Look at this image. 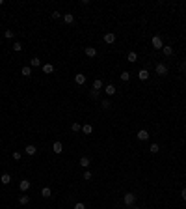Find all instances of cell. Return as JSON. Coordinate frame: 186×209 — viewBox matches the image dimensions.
<instances>
[{"label": "cell", "mask_w": 186, "mask_h": 209, "mask_svg": "<svg viewBox=\"0 0 186 209\" xmlns=\"http://www.w3.org/2000/svg\"><path fill=\"white\" fill-rule=\"evenodd\" d=\"M134 202H136V194H132V192H126L123 196V204L125 206H134Z\"/></svg>", "instance_id": "6da1fadb"}, {"label": "cell", "mask_w": 186, "mask_h": 209, "mask_svg": "<svg viewBox=\"0 0 186 209\" xmlns=\"http://www.w3.org/2000/svg\"><path fill=\"white\" fill-rule=\"evenodd\" d=\"M153 49H164V41L160 35H153Z\"/></svg>", "instance_id": "7a4b0ae2"}, {"label": "cell", "mask_w": 186, "mask_h": 209, "mask_svg": "<svg viewBox=\"0 0 186 209\" xmlns=\"http://www.w3.org/2000/svg\"><path fill=\"white\" fill-rule=\"evenodd\" d=\"M156 75H162V77H164V75H168V65L166 64H156Z\"/></svg>", "instance_id": "3957f363"}, {"label": "cell", "mask_w": 186, "mask_h": 209, "mask_svg": "<svg viewBox=\"0 0 186 209\" xmlns=\"http://www.w3.org/2000/svg\"><path fill=\"white\" fill-rule=\"evenodd\" d=\"M24 153H26V155H35V153H37V148H35L34 144H28L24 148Z\"/></svg>", "instance_id": "277c9868"}, {"label": "cell", "mask_w": 186, "mask_h": 209, "mask_svg": "<svg viewBox=\"0 0 186 209\" xmlns=\"http://www.w3.org/2000/svg\"><path fill=\"white\" fill-rule=\"evenodd\" d=\"M86 56H89V58H95L97 56V49H95V47H86Z\"/></svg>", "instance_id": "5b68a950"}, {"label": "cell", "mask_w": 186, "mask_h": 209, "mask_svg": "<svg viewBox=\"0 0 186 209\" xmlns=\"http://www.w3.org/2000/svg\"><path fill=\"white\" fill-rule=\"evenodd\" d=\"M74 82H76L78 86H82V84H86V75H82V73H78V75H74Z\"/></svg>", "instance_id": "8992f818"}, {"label": "cell", "mask_w": 186, "mask_h": 209, "mask_svg": "<svg viewBox=\"0 0 186 209\" xmlns=\"http://www.w3.org/2000/svg\"><path fill=\"white\" fill-rule=\"evenodd\" d=\"M52 151L60 155V153L63 151V144H62V142H54V144H52Z\"/></svg>", "instance_id": "52a82bcc"}, {"label": "cell", "mask_w": 186, "mask_h": 209, "mask_svg": "<svg viewBox=\"0 0 186 209\" xmlns=\"http://www.w3.org/2000/svg\"><path fill=\"white\" fill-rule=\"evenodd\" d=\"M41 69H43V73H47V75L54 73V65H52V64H43V65H41Z\"/></svg>", "instance_id": "ba28073f"}, {"label": "cell", "mask_w": 186, "mask_h": 209, "mask_svg": "<svg viewBox=\"0 0 186 209\" xmlns=\"http://www.w3.org/2000/svg\"><path fill=\"white\" fill-rule=\"evenodd\" d=\"M63 22H65V25H73L74 22V15L73 13H65L63 15Z\"/></svg>", "instance_id": "9c48e42d"}, {"label": "cell", "mask_w": 186, "mask_h": 209, "mask_svg": "<svg viewBox=\"0 0 186 209\" xmlns=\"http://www.w3.org/2000/svg\"><path fill=\"white\" fill-rule=\"evenodd\" d=\"M19 189H21L22 192H26V191L30 189V181H28V179H22L21 183H19Z\"/></svg>", "instance_id": "30bf717a"}, {"label": "cell", "mask_w": 186, "mask_h": 209, "mask_svg": "<svg viewBox=\"0 0 186 209\" xmlns=\"http://www.w3.org/2000/svg\"><path fill=\"white\" fill-rule=\"evenodd\" d=\"M104 41L108 43V45H112L114 41H116V34H112V32H108V34H104Z\"/></svg>", "instance_id": "8fae6325"}, {"label": "cell", "mask_w": 186, "mask_h": 209, "mask_svg": "<svg viewBox=\"0 0 186 209\" xmlns=\"http://www.w3.org/2000/svg\"><path fill=\"white\" fill-rule=\"evenodd\" d=\"M147 138H149V133L145 129H140L138 131V140H147Z\"/></svg>", "instance_id": "7c38bea8"}, {"label": "cell", "mask_w": 186, "mask_h": 209, "mask_svg": "<svg viewBox=\"0 0 186 209\" xmlns=\"http://www.w3.org/2000/svg\"><path fill=\"white\" fill-rule=\"evenodd\" d=\"M138 78H140V80H147V78H149V71H147V69H140Z\"/></svg>", "instance_id": "4fadbf2b"}, {"label": "cell", "mask_w": 186, "mask_h": 209, "mask_svg": "<svg viewBox=\"0 0 186 209\" xmlns=\"http://www.w3.org/2000/svg\"><path fill=\"white\" fill-rule=\"evenodd\" d=\"M126 60H129V62H130V64H134V62H136V60H138V54H136V52H134V50H130V52H129V54H126Z\"/></svg>", "instance_id": "5bb4252c"}, {"label": "cell", "mask_w": 186, "mask_h": 209, "mask_svg": "<svg viewBox=\"0 0 186 209\" xmlns=\"http://www.w3.org/2000/svg\"><path fill=\"white\" fill-rule=\"evenodd\" d=\"M0 181H2V185H9V183H11V176H9V174H2Z\"/></svg>", "instance_id": "9a60e30c"}, {"label": "cell", "mask_w": 186, "mask_h": 209, "mask_svg": "<svg viewBox=\"0 0 186 209\" xmlns=\"http://www.w3.org/2000/svg\"><path fill=\"white\" fill-rule=\"evenodd\" d=\"M104 92H106V95H114V93H116V86H114V84H108L104 88Z\"/></svg>", "instance_id": "2e32d148"}, {"label": "cell", "mask_w": 186, "mask_h": 209, "mask_svg": "<svg viewBox=\"0 0 186 209\" xmlns=\"http://www.w3.org/2000/svg\"><path fill=\"white\" fill-rule=\"evenodd\" d=\"M21 75H22V77H30V75H32V67H30V65L22 67V69H21Z\"/></svg>", "instance_id": "e0dca14e"}, {"label": "cell", "mask_w": 186, "mask_h": 209, "mask_svg": "<svg viewBox=\"0 0 186 209\" xmlns=\"http://www.w3.org/2000/svg\"><path fill=\"white\" fill-rule=\"evenodd\" d=\"M41 196H43V198H50V196H52V191H50L49 187H45V189L41 191Z\"/></svg>", "instance_id": "ac0fdd59"}, {"label": "cell", "mask_w": 186, "mask_h": 209, "mask_svg": "<svg viewBox=\"0 0 186 209\" xmlns=\"http://www.w3.org/2000/svg\"><path fill=\"white\" fill-rule=\"evenodd\" d=\"M162 52H164L166 56H171V54H173V47H169V45H164V49H162Z\"/></svg>", "instance_id": "d6986e66"}, {"label": "cell", "mask_w": 186, "mask_h": 209, "mask_svg": "<svg viewBox=\"0 0 186 209\" xmlns=\"http://www.w3.org/2000/svg\"><path fill=\"white\" fill-rule=\"evenodd\" d=\"M101 88H102V80H101V78H95V80H93V90H97V92H99Z\"/></svg>", "instance_id": "ffe728a7"}, {"label": "cell", "mask_w": 186, "mask_h": 209, "mask_svg": "<svg viewBox=\"0 0 186 209\" xmlns=\"http://www.w3.org/2000/svg\"><path fill=\"white\" fill-rule=\"evenodd\" d=\"M82 131H84V133H86V135H91V133H93V125H89V123H86V125H84V127H82Z\"/></svg>", "instance_id": "44dd1931"}, {"label": "cell", "mask_w": 186, "mask_h": 209, "mask_svg": "<svg viewBox=\"0 0 186 209\" xmlns=\"http://www.w3.org/2000/svg\"><path fill=\"white\" fill-rule=\"evenodd\" d=\"M78 164H80L82 168H88V166H89V159H88V157H82V159H80V163H78Z\"/></svg>", "instance_id": "7402d4cb"}, {"label": "cell", "mask_w": 186, "mask_h": 209, "mask_svg": "<svg viewBox=\"0 0 186 209\" xmlns=\"http://www.w3.org/2000/svg\"><path fill=\"white\" fill-rule=\"evenodd\" d=\"M30 65H32V67H39V65H41V60H39V58H32Z\"/></svg>", "instance_id": "603a6c76"}, {"label": "cell", "mask_w": 186, "mask_h": 209, "mask_svg": "<svg viewBox=\"0 0 186 209\" xmlns=\"http://www.w3.org/2000/svg\"><path fill=\"white\" fill-rule=\"evenodd\" d=\"M28 202H30V198H28V196H26V194H22L21 198H19V204H21V206H26V204H28Z\"/></svg>", "instance_id": "cb8c5ba5"}, {"label": "cell", "mask_w": 186, "mask_h": 209, "mask_svg": "<svg viewBox=\"0 0 186 209\" xmlns=\"http://www.w3.org/2000/svg\"><path fill=\"white\" fill-rule=\"evenodd\" d=\"M149 149H151V153H158V151H160V146H158V144H151V148H149Z\"/></svg>", "instance_id": "d4e9b609"}, {"label": "cell", "mask_w": 186, "mask_h": 209, "mask_svg": "<svg viewBox=\"0 0 186 209\" xmlns=\"http://www.w3.org/2000/svg\"><path fill=\"white\" fill-rule=\"evenodd\" d=\"M129 78H130V73H129V71H123V73H121V80H129Z\"/></svg>", "instance_id": "484cf974"}, {"label": "cell", "mask_w": 186, "mask_h": 209, "mask_svg": "<svg viewBox=\"0 0 186 209\" xmlns=\"http://www.w3.org/2000/svg\"><path fill=\"white\" fill-rule=\"evenodd\" d=\"M13 50H17V52H21V50H22V45H21V43H13Z\"/></svg>", "instance_id": "4316f807"}, {"label": "cell", "mask_w": 186, "mask_h": 209, "mask_svg": "<svg viewBox=\"0 0 186 209\" xmlns=\"http://www.w3.org/2000/svg\"><path fill=\"white\" fill-rule=\"evenodd\" d=\"M4 35H6L7 39H11V37H13L15 34H13V30H6V32H4Z\"/></svg>", "instance_id": "83f0119b"}, {"label": "cell", "mask_w": 186, "mask_h": 209, "mask_svg": "<svg viewBox=\"0 0 186 209\" xmlns=\"http://www.w3.org/2000/svg\"><path fill=\"white\" fill-rule=\"evenodd\" d=\"M71 129H73V131H80L82 125H80V123H73V125H71Z\"/></svg>", "instance_id": "f1b7e54d"}, {"label": "cell", "mask_w": 186, "mask_h": 209, "mask_svg": "<svg viewBox=\"0 0 186 209\" xmlns=\"http://www.w3.org/2000/svg\"><path fill=\"white\" fill-rule=\"evenodd\" d=\"M101 105H102V108H110V106H112V103H110L108 99H106V101H102Z\"/></svg>", "instance_id": "f546056e"}, {"label": "cell", "mask_w": 186, "mask_h": 209, "mask_svg": "<svg viewBox=\"0 0 186 209\" xmlns=\"http://www.w3.org/2000/svg\"><path fill=\"white\" fill-rule=\"evenodd\" d=\"M21 157H22L21 151H15V153H13V159H15V161H21Z\"/></svg>", "instance_id": "4dcf8cb0"}, {"label": "cell", "mask_w": 186, "mask_h": 209, "mask_svg": "<svg viewBox=\"0 0 186 209\" xmlns=\"http://www.w3.org/2000/svg\"><path fill=\"white\" fill-rule=\"evenodd\" d=\"M89 95H91L93 99H97V97H99V92H97V90H91V92H89Z\"/></svg>", "instance_id": "1f68e13d"}, {"label": "cell", "mask_w": 186, "mask_h": 209, "mask_svg": "<svg viewBox=\"0 0 186 209\" xmlns=\"http://www.w3.org/2000/svg\"><path fill=\"white\" fill-rule=\"evenodd\" d=\"M84 179H86V181L91 179V172H84Z\"/></svg>", "instance_id": "d6a6232c"}, {"label": "cell", "mask_w": 186, "mask_h": 209, "mask_svg": "<svg viewBox=\"0 0 186 209\" xmlns=\"http://www.w3.org/2000/svg\"><path fill=\"white\" fill-rule=\"evenodd\" d=\"M74 209H86V206H84V204H82V202H78L76 206H74Z\"/></svg>", "instance_id": "836d02e7"}, {"label": "cell", "mask_w": 186, "mask_h": 209, "mask_svg": "<svg viewBox=\"0 0 186 209\" xmlns=\"http://www.w3.org/2000/svg\"><path fill=\"white\" fill-rule=\"evenodd\" d=\"M52 17H54V19H60V17H62V13H60V11H54Z\"/></svg>", "instance_id": "e575fe53"}, {"label": "cell", "mask_w": 186, "mask_h": 209, "mask_svg": "<svg viewBox=\"0 0 186 209\" xmlns=\"http://www.w3.org/2000/svg\"><path fill=\"white\" fill-rule=\"evenodd\" d=\"M181 194H183V200L186 202V189H183V192H181Z\"/></svg>", "instance_id": "d590c367"}, {"label": "cell", "mask_w": 186, "mask_h": 209, "mask_svg": "<svg viewBox=\"0 0 186 209\" xmlns=\"http://www.w3.org/2000/svg\"><path fill=\"white\" fill-rule=\"evenodd\" d=\"M181 69H183V71H186V62H184L183 65H181Z\"/></svg>", "instance_id": "8d00e7d4"}, {"label": "cell", "mask_w": 186, "mask_h": 209, "mask_svg": "<svg viewBox=\"0 0 186 209\" xmlns=\"http://www.w3.org/2000/svg\"><path fill=\"white\" fill-rule=\"evenodd\" d=\"M2 4H4V2H2V0H0V6H2Z\"/></svg>", "instance_id": "74e56055"}, {"label": "cell", "mask_w": 186, "mask_h": 209, "mask_svg": "<svg viewBox=\"0 0 186 209\" xmlns=\"http://www.w3.org/2000/svg\"><path fill=\"white\" fill-rule=\"evenodd\" d=\"M132 209H140V207H132Z\"/></svg>", "instance_id": "f35d334b"}]
</instances>
